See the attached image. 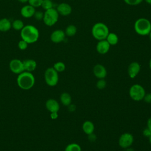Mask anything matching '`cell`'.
Returning <instances> with one entry per match:
<instances>
[{
    "label": "cell",
    "mask_w": 151,
    "mask_h": 151,
    "mask_svg": "<svg viewBox=\"0 0 151 151\" xmlns=\"http://www.w3.org/2000/svg\"><path fill=\"white\" fill-rule=\"evenodd\" d=\"M38 29L32 25H27L21 30V37L28 44L35 42L39 38Z\"/></svg>",
    "instance_id": "1"
},
{
    "label": "cell",
    "mask_w": 151,
    "mask_h": 151,
    "mask_svg": "<svg viewBox=\"0 0 151 151\" xmlns=\"http://www.w3.org/2000/svg\"><path fill=\"white\" fill-rule=\"evenodd\" d=\"M17 83L18 87L25 90L31 89L35 84V77L31 72L23 71L18 74Z\"/></svg>",
    "instance_id": "2"
},
{
    "label": "cell",
    "mask_w": 151,
    "mask_h": 151,
    "mask_svg": "<svg viewBox=\"0 0 151 151\" xmlns=\"http://www.w3.org/2000/svg\"><path fill=\"white\" fill-rule=\"evenodd\" d=\"M134 29L138 35H148L151 31V22L147 18H140L135 21Z\"/></svg>",
    "instance_id": "3"
},
{
    "label": "cell",
    "mask_w": 151,
    "mask_h": 151,
    "mask_svg": "<svg viewBox=\"0 0 151 151\" xmlns=\"http://www.w3.org/2000/svg\"><path fill=\"white\" fill-rule=\"evenodd\" d=\"M109 32L108 27L103 22L96 23L91 28L93 37L98 41L106 40Z\"/></svg>",
    "instance_id": "4"
},
{
    "label": "cell",
    "mask_w": 151,
    "mask_h": 151,
    "mask_svg": "<svg viewBox=\"0 0 151 151\" xmlns=\"http://www.w3.org/2000/svg\"><path fill=\"white\" fill-rule=\"evenodd\" d=\"M146 91L144 87L139 84L132 85L129 89V96L134 101H139L143 100Z\"/></svg>",
    "instance_id": "5"
},
{
    "label": "cell",
    "mask_w": 151,
    "mask_h": 151,
    "mask_svg": "<svg viewBox=\"0 0 151 151\" xmlns=\"http://www.w3.org/2000/svg\"><path fill=\"white\" fill-rule=\"evenodd\" d=\"M59 14L58 13L56 9L52 8L51 9L45 10L44 13L43 21L44 24L49 27H51L55 24L58 21Z\"/></svg>",
    "instance_id": "6"
},
{
    "label": "cell",
    "mask_w": 151,
    "mask_h": 151,
    "mask_svg": "<svg viewBox=\"0 0 151 151\" xmlns=\"http://www.w3.org/2000/svg\"><path fill=\"white\" fill-rule=\"evenodd\" d=\"M44 79L45 83L49 86H56L59 80L58 72L53 67L47 68L44 73Z\"/></svg>",
    "instance_id": "7"
},
{
    "label": "cell",
    "mask_w": 151,
    "mask_h": 151,
    "mask_svg": "<svg viewBox=\"0 0 151 151\" xmlns=\"http://www.w3.org/2000/svg\"><path fill=\"white\" fill-rule=\"evenodd\" d=\"M134 142V137L130 133H124L122 134L118 140L119 145L123 148L126 149L132 146Z\"/></svg>",
    "instance_id": "8"
},
{
    "label": "cell",
    "mask_w": 151,
    "mask_h": 151,
    "mask_svg": "<svg viewBox=\"0 0 151 151\" xmlns=\"http://www.w3.org/2000/svg\"><path fill=\"white\" fill-rule=\"evenodd\" d=\"M11 71L15 74H19L24 71L23 62L19 59L12 60L9 64Z\"/></svg>",
    "instance_id": "9"
},
{
    "label": "cell",
    "mask_w": 151,
    "mask_h": 151,
    "mask_svg": "<svg viewBox=\"0 0 151 151\" xmlns=\"http://www.w3.org/2000/svg\"><path fill=\"white\" fill-rule=\"evenodd\" d=\"M140 71V65L139 63L134 61L131 63L127 68V73L129 76L131 78L136 77Z\"/></svg>",
    "instance_id": "10"
},
{
    "label": "cell",
    "mask_w": 151,
    "mask_h": 151,
    "mask_svg": "<svg viewBox=\"0 0 151 151\" xmlns=\"http://www.w3.org/2000/svg\"><path fill=\"white\" fill-rule=\"evenodd\" d=\"M93 73L95 77L99 79L104 78L107 76V70L104 65L97 64L93 67Z\"/></svg>",
    "instance_id": "11"
},
{
    "label": "cell",
    "mask_w": 151,
    "mask_h": 151,
    "mask_svg": "<svg viewBox=\"0 0 151 151\" xmlns=\"http://www.w3.org/2000/svg\"><path fill=\"white\" fill-rule=\"evenodd\" d=\"M65 37V34L64 31L61 29H57L51 33L50 39L51 41L54 43H60L64 41Z\"/></svg>",
    "instance_id": "12"
},
{
    "label": "cell",
    "mask_w": 151,
    "mask_h": 151,
    "mask_svg": "<svg viewBox=\"0 0 151 151\" xmlns=\"http://www.w3.org/2000/svg\"><path fill=\"white\" fill-rule=\"evenodd\" d=\"M56 9L58 13L63 16H68L72 12V8L70 5L65 2L58 4Z\"/></svg>",
    "instance_id": "13"
},
{
    "label": "cell",
    "mask_w": 151,
    "mask_h": 151,
    "mask_svg": "<svg viewBox=\"0 0 151 151\" xmlns=\"http://www.w3.org/2000/svg\"><path fill=\"white\" fill-rule=\"evenodd\" d=\"M110 45L106 41V40H100L96 45V50L98 53L100 54H105L110 50Z\"/></svg>",
    "instance_id": "14"
},
{
    "label": "cell",
    "mask_w": 151,
    "mask_h": 151,
    "mask_svg": "<svg viewBox=\"0 0 151 151\" xmlns=\"http://www.w3.org/2000/svg\"><path fill=\"white\" fill-rule=\"evenodd\" d=\"M46 109L50 112H58L60 110V104L58 102L53 99H50L45 102Z\"/></svg>",
    "instance_id": "15"
},
{
    "label": "cell",
    "mask_w": 151,
    "mask_h": 151,
    "mask_svg": "<svg viewBox=\"0 0 151 151\" xmlns=\"http://www.w3.org/2000/svg\"><path fill=\"white\" fill-rule=\"evenodd\" d=\"M35 12V8L30 5H25L21 9V14L24 18H31L34 16Z\"/></svg>",
    "instance_id": "16"
},
{
    "label": "cell",
    "mask_w": 151,
    "mask_h": 151,
    "mask_svg": "<svg viewBox=\"0 0 151 151\" xmlns=\"http://www.w3.org/2000/svg\"><path fill=\"white\" fill-rule=\"evenodd\" d=\"M22 62H23L24 71H25L31 73L32 71H34L37 68V63L34 60L27 59L22 61Z\"/></svg>",
    "instance_id": "17"
},
{
    "label": "cell",
    "mask_w": 151,
    "mask_h": 151,
    "mask_svg": "<svg viewBox=\"0 0 151 151\" xmlns=\"http://www.w3.org/2000/svg\"><path fill=\"white\" fill-rule=\"evenodd\" d=\"M82 129L84 133L88 135L94 133V125L92 122L90 120H86L83 123Z\"/></svg>",
    "instance_id": "18"
},
{
    "label": "cell",
    "mask_w": 151,
    "mask_h": 151,
    "mask_svg": "<svg viewBox=\"0 0 151 151\" xmlns=\"http://www.w3.org/2000/svg\"><path fill=\"white\" fill-rule=\"evenodd\" d=\"M12 27V23L7 18H2L0 19V31L6 32L9 31Z\"/></svg>",
    "instance_id": "19"
},
{
    "label": "cell",
    "mask_w": 151,
    "mask_h": 151,
    "mask_svg": "<svg viewBox=\"0 0 151 151\" xmlns=\"http://www.w3.org/2000/svg\"><path fill=\"white\" fill-rule=\"evenodd\" d=\"M71 96L67 92L63 93L60 96V101L65 106H68L71 103Z\"/></svg>",
    "instance_id": "20"
},
{
    "label": "cell",
    "mask_w": 151,
    "mask_h": 151,
    "mask_svg": "<svg viewBox=\"0 0 151 151\" xmlns=\"http://www.w3.org/2000/svg\"><path fill=\"white\" fill-rule=\"evenodd\" d=\"M106 40L110 45H116L119 41L118 36L114 32H109Z\"/></svg>",
    "instance_id": "21"
},
{
    "label": "cell",
    "mask_w": 151,
    "mask_h": 151,
    "mask_svg": "<svg viewBox=\"0 0 151 151\" xmlns=\"http://www.w3.org/2000/svg\"><path fill=\"white\" fill-rule=\"evenodd\" d=\"M77 31V29L75 25H69L66 27L64 32H65V35L68 37H73L74 35H76Z\"/></svg>",
    "instance_id": "22"
},
{
    "label": "cell",
    "mask_w": 151,
    "mask_h": 151,
    "mask_svg": "<svg viewBox=\"0 0 151 151\" xmlns=\"http://www.w3.org/2000/svg\"><path fill=\"white\" fill-rule=\"evenodd\" d=\"M64 151H81V148L78 144L72 143L65 147Z\"/></svg>",
    "instance_id": "23"
},
{
    "label": "cell",
    "mask_w": 151,
    "mask_h": 151,
    "mask_svg": "<svg viewBox=\"0 0 151 151\" xmlns=\"http://www.w3.org/2000/svg\"><path fill=\"white\" fill-rule=\"evenodd\" d=\"M24 27V22L20 19H15L12 23V27L17 31H21Z\"/></svg>",
    "instance_id": "24"
},
{
    "label": "cell",
    "mask_w": 151,
    "mask_h": 151,
    "mask_svg": "<svg viewBox=\"0 0 151 151\" xmlns=\"http://www.w3.org/2000/svg\"><path fill=\"white\" fill-rule=\"evenodd\" d=\"M53 68L58 73L63 72L65 69V65L63 62L58 61L54 64Z\"/></svg>",
    "instance_id": "25"
},
{
    "label": "cell",
    "mask_w": 151,
    "mask_h": 151,
    "mask_svg": "<svg viewBox=\"0 0 151 151\" xmlns=\"http://www.w3.org/2000/svg\"><path fill=\"white\" fill-rule=\"evenodd\" d=\"M41 6H42L44 9L47 10L53 8V2L51 0H43Z\"/></svg>",
    "instance_id": "26"
},
{
    "label": "cell",
    "mask_w": 151,
    "mask_h": 151,
    "mask_svg": "<svg viewBox=\"0 0 151 151\" xmlns=\"http://www.w3.org/2000/svg\"><path fill=\"white\" fill-rule=\"evenodd\" d=\"M106 86V81L104 78L99 79L96 83V87L98 89L102 90L104 89Z\"/></svg>",
    "instance_id": "27"
},
{
    "label": "cell",
    "mask_w": 151,
    "mask_h": 151,
    "mask_svg": "<svg viewBox=\"0 0 151 151\" xmlns=\"http://www.w3.org/2000/svg\"><path fill=\"white\" fill-rule=\"evenodd\" d=\"M42 1L43 0H28V3L29 5L35 8L41 6Z\"/></svg>",
    "instance_id": "28"
},
{
    "label": "cell",
    "mask_w": 151,
    "mask_h": 151,
    "mask_svg": "<svg viewBox=\"0 0 151 151\" xmlns=\"http://www.w3.org/2000/svg\"><path fill=\"white\" fill-rule=\"evenodd\" d=\"M123 1L126 4L129 5L135 6L140 4L143 0H123Z\"/></svg>",
    "instance_id": "29"
},
{
    "label": "cell",
    "mask_w": 151,
    "mask_h": 151,
    "mask_svg": "<svg viewBox=\"0 0 151 151\" xmlns=\"http://www.w3.org/2000/svg\"><path fill=\"white\" fill-rule=\"evenodd\" d=\"M28 45V44L26 41H25L23 40H21V41H19L18 42V47L21 50H25L27 48Z\"/></svg>",
    "instance_id": "30"
},
{
    "label": "cell",
    "mask_w": 151,
    "mask_h": 151,
    "mask_svg": "<svg viewBox=\"0 0 151 151\" xmlns=\"http://www.w3.org/2000/svg\"><path fill=\"white\" fill-rule=\"evenodd\" d=\"M35 18L37 19V20H38V21H40V20H42L43 19V17H44V13L41 11H35L34 15Z\"/></svg>",
    "instance_id": "31"
},
{
    "label": "cell",
    "mask_w": 151,
    "mask_h": 151,
    "mask_svg": "<svg viewBox=\"0 0 151 151\" xmlns=\"http://www.w3.org/2000/svg\"><path fill=\"white\" fill-rule=\"evenodd\" d=\"M143 100L147 103H151V93L146 94L143 98Z\"/></svg>",
    "instance_id": "32"
},
{
    "label": "cell",
    "mask_w": 151,
    "mask_h": 151,
    "mask_svg": "<svg viewBox=\"0 0 151 151\" xmlns=\"http://www.w3.org/2000/svg\"><path fill=\"white\" fill-rule=\"evenodd\" d=\"M143 136L149 137V136L151 134V131L147 127H146L143 130Z\"/></svg>",
    "instance_id": "33"
},
{
    "label": "cell",
    "mask_w": 151,
    "mask_h": 151,
    "mask_svg": "<svg viewBox=\"0 0 151 151\" xmlns=\"http://www.w3.org/2000/svg\"><path fill=\"white\" fill-rule=\"evenodd\" d=\"M88 139L90 142H94L97 139V136L95 134H94V133H93L88 135Z\"/></svg>",
    "instance_id": "34"
},
{
    "label": "cell",
    "mask_w": 151,
    "mask_h": 151,
    "mask_svg": "<svg viewBox=\"0 0 151 151\" xmlns=\"http://www.w3.org/2000/svg\"><path fill=\"white\" fill-rule=\"evenodd\" d=\"M50 117L52 119L55 120L56 119L58 118V112H52V113H50Z\"/></svg>",
    "instance_id": "35"
},
{
    "label": "cell",
    "mask_w": 151,
    "mask_h": 151,
    "mask_svg": "<svg viewBox=\"0 0 151 151\" xmlns=\"http://www.w3.org/2000/svg\"><path fill=\"white\" fill-rule=\"evenodd\" d=\"M68 110L70 111H74L76 109V107L74 104H70L68 106Z\"/></svg>",
    "instance_id": "36"
},
{
    "label": "cell",
    "mask_w": 151,
    "mask_h": 151,
    "mask_svg": "<svg viewBox=\"0 0 151 151\" xmlns=\"http://www.w3.org/2000/svg\"><path fill=\"white\" fill-rule=\"evenodd\" d=\"M147 127L151 131V117L147 121Z\"/></svg>",
    "instance_id": "37"
},
{
    "label": "cell",
    "mask_w": 151,
    "mask_h": 151,
    "mask_svg": "<svg viewBox=\"0 0 151 151\" xmlns=\"http://www.w3.org/2000/svg\"><path fill=\"white\" fill-rule=\"evenodd\" d=\"M126 149L125 151H134V150H133V148H131L130 147H127V148H126V149Z\"/></svg>",
    "instance_id": "38"
},
{
    "label": "cell",
    "mask_w": 151,
    "mask_h": 151,
    "mask_svg": "<svg viewBox=\"0 0 151 151\" xmlns=\"http://www.w3.org/2000/svg\"><path fill=\"white\" fill-rule=\"evenodd\" d=\"M18 1H19L21 3H26L28 2V0H18Z\"/></svg>",
    "instance_id": "39"
},
{
    "label": "cell",
    "mask_w": 151,
    "mask_h": 151,
    "mask_svg": "<svg viewBox=\"0 0 151 151\" xmlns=\"http://www.w3.org/2000/svg\"><path fill=\"white\" fill-rule=\"evenodd\" d=\"M145 1L147 4H149V5H151V0H145Z\"/></svg>",
    "instance_id": "40"
},
{
    "label": "cell",
    "mask_w": 151,
    "mask_h": 151,
    "mask_svg": "<svg viewBox=\"0 0 151 151\" xmlns=\"http://www.w3.org/2000/svg\"><path fill=\"white\" fill-rule=\"evenodd\" d=\"M149 68H150V70H151V58H150V61H149Z\"/></svg>",
    "instance_id": "41"
},
{
    "label": "cell",
    "mask_w": 151,
    "mask_h": 151,
    "mask_svg": "<svg viewBox=\"0 0 151 151\" xmlns=\"http://www.w3.org/2000/svg\"><path fill=\"white\" fill-rule=\"evenodd\" d=\"M149 39H150V40L151 41V31H150V32H149Z\"/></svg>",
    "instance_id": "42"
},
{
    "label": "cell",
    "mask_w": 151,
    "mask_h": 151,
    "mask_svg": "<svg viewBox=\"0 0 151 151\" xmlns=\"http://www.w3.org/2000/svg\"><path fill=\"white\" fill-rule=\"evenodd\" d=\"M148 138H149V141L150 143L151 144V134L149 136V137Z\"/></svg>",
    "instance_id": "43"
}]
</instances>
